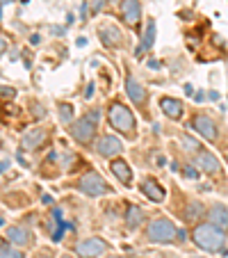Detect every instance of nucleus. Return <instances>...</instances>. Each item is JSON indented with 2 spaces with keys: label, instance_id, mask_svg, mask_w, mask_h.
Returning a JSON list of instances; mask_svg holds the SVG:
<instances>
[{
  "label": "nucleus",
  "instance_id": "1",
  "mask_svg": "<svg viewBox=\"0 0 228 258\" xmlns=\"http://www.w3.org/2000/svg\"><path fill=\"white\" fill-rule=\"evenodd\" d=\"M192 240H194L196 247H201L203 251H219L226 242V235L219 226H214L212 222H205V224H199L194 231H192Z\"/></svg>",
  "mask_w": 228,
  "mask_h": 258
},
{
  "label": "nucleus",
  "instance_id": "2",
  "mask_svg": "<svg viewBox=\"0 0 228 258\" xmlns=\"http://www.w3.org/2000/svg\"><path fill=\"white\" fill-rule=\"evenodd\" d=\"M98 119H101V110H92L89 114H85L83 119H78V121L71 123V137L75 142H80V144H89V142L94 140V135H96V123Z\"/></svg>",
  "mask_w": 228,
  "mask_h": 258
},
{
  "label": "nucleus",
  "instance_id": "3",
  "mask_svg": "<svg viewBox=\"0 0 228 258\" xmlns=\"http://www.w3.org/2000/svg\"><path fill=\"white\" fill-rule=\"evenodd\" d=\"M146 235H148L150 242L165 244V242H171V240L178 235V229L171 224L169 219L158 217V219H153V222L148 224V231H146Z\"/></svg>",
  "mask_w": 228,
  "mask_h": 258
},
{
  "label": "nucleus",
  "instance_id": "4",
  "mask_svg": "<svg viewBox=\"0 0 228 258\" xmlns=\"http://www.w3.org/2000/svg\"><path fill=\"white\" fill-rule=\"evenodd\" d=\"M107 117H110L112 128H117V131H121V133H130L132 128H135V117H132V112L126 105H121V103H112Z\"/></svg>",
  "mask_w": 228,
  "mask_h": 258
},
{
  "label": "nucleus",
  "instance_id": "5",
  "mask_svg": "<svg viewBox=\"0 0 228 258\" xmlns=\"http://www.w3.org/2000/svg\"><path fill=\"white\" fill-rule=\"evenodd\" d=\"M78 187L89 197H101V195H107V192H110V187L105 185L103 176L96 174V171H87V174L78 180Z\"/></svg>",
  "mask_w": 228,
  "mask_h": 258
},
{
  "label": "nucleus",
  "instance_id": "6",
  "mask_svg": "<svg viewBox=\"0 0 228 258\" xmlns=\"http://www.w3.org/2000/svg\"><path fill=\"white\" fill-rule=\"evenodd\" d=\"M105 249H107V242L101 238H87L75 244V253H78L80 258H96V256H101Z\"/></svg>",
  "mask_w": 228,
  "mask_h": 258
},
{
  "label": "nucleus",
  "instance_id": "7",
  "mask_svg": "<svg viewBox=\"0 0 228 258\" xmlns=\"http://www.w3.org/2000/svg\"><path fill=\"white\" fill-rule=\"evenodd\" d=\"M189 128H194L201 137H205V140H210V142L217 140V126H214V121L210 117H205V114H196Z\"/></svg>",
  "mask_w": 228,
  "mask_h": 258
},
{
  "label": "nucleus",
  "instance_id": "8",
  "mask_svg": "<svg viewBox=\"0 0 228 258\" xmlns=\"http://www.w3.org/2000/svg\"><path fill=\"white\" fill-rule=\"evenodd\" d=\"M121 149H123V144L117 140V137H112V135L101 137V140H98V144H96V153H98V156H103V158L119 156V153H121Z\"/></svg>",
  "mask_w": 228,
  "mask_h": 258
},
{
  "label": "nucleus",
  "instance_id": "9",
  "mask_svg": "<svg viewBox=\"0 0 228 258\" xmlns=\"http://www.w3.org/2000/svg\"><path fill=\"white\" fill-rule=\"evenodd\" d=\"M46 135H48V133H46L44 128H30V131L21 137V146H23L25 151H32V149H37V146L44 144Z\"/></svg>",
  "mask_w": 228,
  "mask_h": 258
},
{
  "label": "nucleus",
  "instance_id": "10",
  "mask_svg": "<svg viewBox=\"0 0 228 258\" xmlns=\"http://www.w3.org/2000/svg\"><path fill=\"white\" fill-rule=\"evenodd\" d=\"M121 14L128 25H137L141 16V5L139 0H121Z\"/></svg>",
  "mask_w": 228,
  "mask_h": 258
},
{
  "label": "nucleus",
  "instance_id": "11",
  "mask_svg": "<svg viewBox=\"0 0 228 258\" xmlns=\"http://www.w3.org/2000/svg\"><path fill=\"white\" fill-rule=\"evenodd\" d=\"M208 219L214 226H219L221 231H228V208L221 204H214L208 213Z\"/></svg>",
  "mask_w": 228,
  "mask_h": 258
},
{
  "label": "nucleus",
  "instance_id": "12",
  "mask_svg": "<svg viewBox=\"0 0 228 258\" xmlns=\"http://www.w3.org/2000/svg\"><path fill=\"white\" fill-rule=\"evenodd\" d=\"M141 192H144L146 197H148L150 201H156V204H162V201L167 199V192H165V187L162 185H158L156 180H144L141 183Z\"/></svg>",
  "mask_w": 228,
  "mask_h": 258
},
{
  "label": "nucleus",
  "instance_id": "13",
  "mask_svg": "<svg viewBox=\"0 0 228 258\" xmlns=\"http://www.w3.org/2000/svg\"><path fill=\"white\" fill-rule=\"evenodd\" d=\"M110 169H112V174L119 178V183H123V185H130L132 183V171L126 160H121V158H119V160H112Z\"/></svg>",
  "mask_w": 228,
  "mask_h": 258
},
{
  "label": "nucleus",
  "instance_id": "14",
  "mask_svg": "<svg viewBox=\"0 0 228 258\" xmlns=\"http://www.w3.org/2000/svg\"><path fill=\"white\" fill-rule=\"evenodd\" d=\"M160 110L167 114L169 119H180L183 117V103L178 101V98H160Z\"/></svg>",
  "mask_w": 228,
  "mask_h": 258
},
{
  "label": "nucleus",
  "instance_id": "15",
  "mask_svg": "<svg viewBox=\"0 0 228 258\" xmlns=\"http://www.w3.org/2000/svg\"><path fill=\"white\" fill-rule=\"evenodd\" d=\"M126 92H128V96H130V101L135 103V105H141V103L146 101V89L141 87L132 76H128L126 78Z\"/></svg>",
  "mask_w": 228,
  "mask_h": 258
},
{
  "label": "nucleus",
  "instance_id": "16",
  "mask_svg": "<svg viewBox=\"0 0 228 258\" xmlns=\"http://www.w3.org/2000/svg\"><path fill=\"white\" fill-rule=\"evenodd\" d=\"M196 165H199V169L205 171V174H217L219 171V160L210 151H201L199 156H196Z\"/></svg>",
  "mask_w": 228,
  "mask_h": 258
},
{
  "label": "nucleus",
  "instance_id": "17",
  "mask_svg": "<svg viewBox=\"0 0 228 258\" xmlns=\"http://www.w3.org/2000/svg\"><path fill=\"white\" fill-rule=\"evenodd\" d=\"M62 217V210L59 208H55L53 210V219L48 222V231H50V238L57 242V240H62V235H64V229H66V224H64V219H59Z\"/></svg>",
  "mask_w": 228,
  "mask_h": 258
},
{
  "label": "nucleus",
  "instance_id": "18",
  "mask_svg": "<svg viewBox=\"0 0 228 258\" xmlns=\"http://www.w3.org/2000/svg\"><path fill=\"white\" fill-rule=\"evenodd\" d=\"M101 41L105 46H112V48H114V46H119L121 44V32H119L117 28H114V25H107V28H101Z\"/></svg>",
  "mask_w": 228,
  "mask_h": 258
},
{
  "label": "nucleus",
  "instance_id": "19",
  "mask_svg": "<svg viewBox=\"0 0 228 258\" xmlns=\"http://www.w3.org/2000/svg\"><path fill=\"white\" fill-rule=\"evenodd\" d=\"M153 41H156V21L150 19L148 23H146V32H144V39H141L139 48H137V55H141L144 50H148L150 46H153Z\"/></svg>",
  "mask_w": 228,
  "mask_h": 258
},
{
  "label": "nucleus",
  "instance_id": "20",
  "mask_svg": "<svg viewBox=\"0 0 228 258\" xmlns=\"http://www.w3.org/2000/svg\"><path fill=\"white\" fill-rule=\"evenodd\" d=\"M5 235L10 238V242H14V244H28L30 242V233L25 229H21V226H10V229L5 231Z\"/></svg>",
  "mask_w": 228,
  "mask_h": 258
},
{
  "label": "nucleus",
  "instance_id": "21",
  "mask_svg": "<svg viewBox=\"0 0 228 258\" xmlns=\"http://www.w3.org/2000/svg\"><path fill=\"white\" fill-rule=\"evenodd\" d=\"M141 222H144V210L137 208V206H130L126 213V224L130 226V229H137Z\"/></svg>",
  "mask_w": 228,
  "mask_h": 258
},
{
  "label": "nucleus",
  "instance_id": "22",
  "mask_svg": "<svg viewBox=\"0 0 228 258\" xmlns=\"http://www.w3.org/2000/svg\"><path fill=\"white\" fill-rule=\"evenodd\" d=\"M201 213H203V206H201L199 201H192V204L187 206V210H185V217H187V222H194V219L201 217Z\"/></svg>",
  "mask_w": 228,
  "mask_h": 258
},
{
  "label": "nucleus",
  "instance_id": "23",
  "mask_svg": "<svg viewBox=\"0 0 228 258\" xmlns=\"http://www.w3.org/2000/svg\"><path fill=\"white\" fill-rule=\"evenodd\" d=\"M0 253H3L0 258H23V253L16 251V249H12L7 242H3V247H0Z\"/></svg>",
  "mask_w": 228,
  "mask_h": 258
},
{
  "label": "nucleus",
  "instance_id": "24",
  "mask_svg": "<svg viewBox=\"0 0 228 258\" xmlns=\"http://www.w3.org/2000/svg\"><path fill=\"white\" fill-rule=\"evenodd\" d=\"M71 117H73V107L71 105H62L59 107V119H62V121H71Z\"/></svg>",
  "mask_w": 228,
  "mask_h": 258
},
{
  "label": "nucleus",
  "instance_id": "25",
  "mask_svg": "<svg viewBox=\"0 0 228 258\" xmlns=\"http://www.w3.org/2000/svg\"><path fill=\"white\" fill-rule=\"evenodd\" d=\"M183 144H185V149H187V151H196V149H199V142L192 140L189 135H183Z\"/></svg>",
  "mask_w": 228,
  "mask_h": 258
},
{
  "label": "nucleus",
  "instance_id": "26",
  "mask_svg": "<svg viewBox=\"0 0 228 258\" xmlns=\"http://www.w3.org/2000/svg\"><path fill=\"white\" fill-rule=\"evenodd\" d=\"M185 176H187V178H196L199 171H196V167H185Z\"/></svg>",
  "mask_w": 228,
  "mask_h": 258
},
{
  "label": "nucleus",
  "instance_id": "27",
  "mask_svg": "<svg viewBox=\"0 0 228 258\" xmlns=\"http://www.w3.org/2000/svg\"><path fill=\"white\" fill-rule=\"evenodd\" d=\"M3 96H5V98L10 96V98H12V96H14V89H10V87H3Z\"/></svg>",
  "mask_w": 228,
  "mask_h": 258
},
{
  "label": "nucleus",
  "instance_id": "28",
  "mask_svg": "<svg viewBox=\"0 0 228 258\" xmlns=\"http://www.w3.org/2000/svg\"><path fill=\"white\" fill-rule=\"evenodd\" d=\"M85 96H87V98H92V96H94V83H89V85H87V94H85Z\"/></svg>",
  "mask_w": 228,
  "mask_h": 258
},
{
  "label": "nucleus",
  "instance_id": "29",
  "mask_svg": "<svg viewBox=\"0 0 228 258\" xmlns=\"http://www.w3.org/2000/svg\"><path fill=\"white\" fill-rule=\"evenodd\" d=\"M7 167H10V160H7V158H3V165H0V171H7Z\"/></svg>",
  "mask_w": 228,
  "mask_h": 258
},
{
  "label": "nucleus",
  "instance_id": "30",
  "mask_svg": "<svg viewBox=\"0 0 228 258\" xmlns=\"http://www.w3.org/2000/svg\"><path fill=\"white\" fill-rule=\"evenodd\" d=\"M30 41H32V44H39L41 37H39V34H32V39H30Z\"/></svg>",
  "mask_w": 228,
  "mask_h": 258
},
{
  "label": "nucleus",
  "instance_id": "31",
  "mask_svg": "<svg viewBox=\"0 0 228 258\" xmlns=\"http://www.w3.org/2000/svg\"><path fill=\"white\" fill-rule=\"evenodd\" d=\"M37 258H53V253H48V251H41Z\"/></svg>",
  "mask_w": 228,
  "mask_h": 258
},
{
  "label": "nucleus",
  "instance_id": "32",
  "mask_svg": "<svg viewBox=\"0 0 228 258\" xmlns=\"http://www.w3.org/2000/svg\"><path fill=\"white\" fill-rule=\"evenodd\" d=\"M44 204H53V197H50V195H44Z\"/></svg>",
  "mask_w": 228,
  "mask_h": 258
},
{
  "label": "nucleus",
  "instance_id": "33",
  "mask_svg": "<svg viewBox=\"0 0 228 258\" xmlns=\"http://www.w3.org/2000/svg\"><path fill=\"white\" fill-rule=\"evenodd\" d=\"M7 3H14V0H3V5H7Z\"/></svg>",
  "mask_w": 228,
  "mask_h": 258
},
{
  "label": "nucleus",
  "instance_id": "34",
  "mask_svg": "<svg viewBox=\"0 0 228 258\" xmlns=\"http://www.w3.org/2000/svg\"><path fill=\"white\" fill-rule=\"evenodd\" d=\"M112 258H117V256H112ZM119 258H123V256H119Z\"/></svg>",
  "mask_w": 228,
  "mask_h": 258
},
{
  "label": "nucleus",
  "instance_id": "35",
  "mask_svg": "<svg viewBox=\"0 0 228 258\" xmlns=\"http://www.w3.org/2000/svg\"><path fill=\"white\" fill-rule=\"evenodd\" d=\"M199 258H201V256H199Z\"/></svg>",
  "mask_w": 228,
  "mask_h": 258
}]
</instances>
